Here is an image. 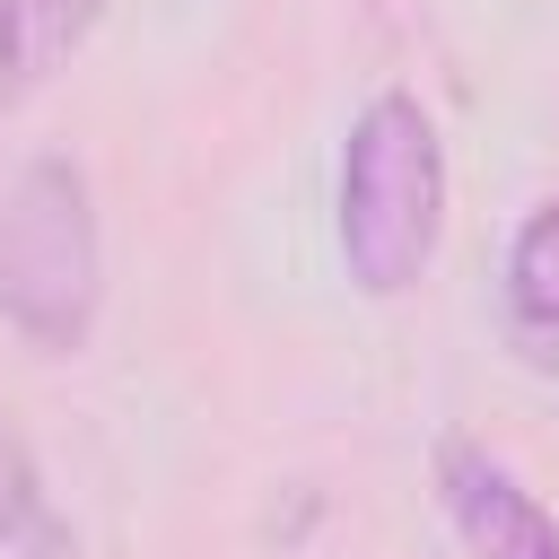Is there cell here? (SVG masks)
<instances>
[{
    "instance_id": "obj_1",
    "label": "cell",
    "mask_w": 559,
    "mask_h": 559,
    "mask_svg": "<svg viewBox=\"0 0 559 559\" xmlns=\"http://www.w3.org/2000/svg\"><path fill=\"white\" fill-rule=\"evenodd\" d=\"M445 227V140L437 114L411 87H376L341 140V183H332V236L341 271L358 297H411L437 262Z\"/></svg>"
},
{
    "instance_id": "obj_2",
    "label": "cell",
    "mask_w": 559,
    "mask_h": 559,
    "mask_svg": "<svg viewBox=\"0 0 559 559\" xmlns=\"http://www.w3.org/2000/svg\"><path fill=\"white\" fill-rule=\"evenodd\" d=\"M105 306V245L96 201L70 157H26L0 183V323L44 358L87 349Z\"/></svg>"
},
{
    "instance_id": "obj_3",
    "label": "cell",
    "mask_w": 559,
    "mask_h": 559,
    "mask_svg": "<svg viewBox=\"0 0 559 559\" xmlns=\"http://www.w3.org/2000/svg\"><path fill=\"white\" fill-rule=\"evenodd\" d=\"M437 498L463 533L472 559H559V515L472 437H445L437 445Z\"/></svg>"
},
{
    "instance_id": "obj_4",
    "label": "cell",
    "mask_w": 559,
    "mask_h": 559,
    "mask_svg": "<svg viewBox=\"0 0 559 559\" xmlns=\"http://www.w3.org/2000/svg\"><path fill=\"white\" fill-rule=\"evenodd\" d=\"M507 314L524 332H559V192L507 245Z\"/></svg>"
},
{
    "instance_id": "obj_5",
    "label": "cell",
    "mask_w": 559,
    "mask_h": 559,
    "mask_svg": "<svg viewBox=\"0 0 559 559\" xmlns=\"http://www.w3.org/2000/svg\"><path fill=\"white\" fill-rule=\"evenodd\" d=\"M9 17H17V61H9V79H44V70L96 26V0H9Z\"/></svg>"
},
{
    "instance_id": "obj_6",
    "label": "cell",
    "mask_w": 559,
    "mask_h": 559,
    "mask_svg": "<svg viewBox=\"0 0 559 559\" xmlns=\"http://www.w3.org/2000/svg\"><path fill=\"white\" fill-rule=\"evenodd\" d=\"M26 533H44V480H35V454H26L17 419L0 411V550L26 542Z\"/></svg>"
},
{
    "instance_id": "obj_7",
    "label": "cell",
    "mask_w": 559,
    "mask_h": 559,
    "mask_svg": "<svg viewBox=\"0 0 559 559\" xmlns=\"http://www.w3.org/2000/svg\"><path fill=\"white\" fill-rule=\"evenodd\" d=\"M9 61H17V17H9V0H0V79H9Z\"/></svg>"
}]
</instances>
